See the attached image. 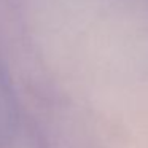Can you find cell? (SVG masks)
<instances>
[{
    "label": "cell",
    "mask_w": 148,
    "mask_h": 148,
    "mask_svg": "<svg viewBox=\"0 0 148 148\" xmlns=\"http://www.w3.org/2000/svg\"><path fill=\"white\" fill-rule=\"evenodd\" d=\"M19 102L5 62L0 56V148H7L19 129Z\"/></svg>",
    "instance_id": "obj_1"
}]
</instances>
